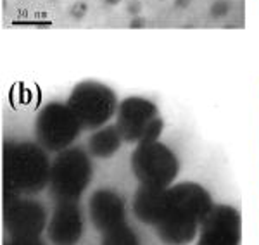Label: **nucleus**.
<instances>
[{
	"instance_id": "423d86ee",
	"label": "nucleus",
	"mask_w": 259,
	"mask_h": 245,
	"mask_svg": "<svg viewBox=\"0 0 259 245\" xmlns=\"http://www.w3.org/2000/svg\"><path fill=\"white\" fill-rule=\"evenodd\" d=\"M80 122L68 106L50 104L42 111L37 120V135L43 142L45 147L52 150H59L66 147L76 136Z\"/></svg>"
},
{
	"instance_id": "1a4fd4ad",
	"label": "nucleus",
	"mask_w": 259,
	"mask_h": 245,
	"mask_svg": "<svg viewBox=\"0 0 259 245\" xmlns=\"http://www.w3.org/2000/svg\"><path fill=\"white\" fill-rule=\"evenodd\" d=\"M92 216L95 225L104 233L125 225V204L113 192H99L92 199Z\"/></svg>"
},
{
	"instance_id": "dca6fc26",
	"label": "nucleus",
	"mask_w": 259,
	"mask_h": 245,
	"mask_svg": "<svg viewBox=\"0 0 259 245\" xmlns=\"http://www.w3.org/2000/svg\"><path fill=\"white\" fill-rule=\"evenodd\" d=\"M147 24V19L142 16H136V17H131V21H130V28H133V30H140V28H145Z\"/></svg>"
},
{
	"instance_id": "2eb2a0df",
	"label": "nucleus",
	"mask_w": 259,
	"mask_h": 245,
	"mask_svg": "<svg viewBox=\"0 0 259 245\" xmlns=\"http://www.w3.org/2000/svg\"><path fill=\"white\" fill-rule=\"evenodd\" d=\"M142 9H143V5L140 0H130V2L127 3V12L131 17L142 16Z\"/></svg>"
},
{
	"instance_id": "f03ea898",
	"label": "nucleus",
	"mask_w": 259,
	"mask_h": 245,
	"mask_svg": "<svg viewBox=\"0 0 259 245\" xmlns=\"http://www.w3.org/2000/svg\"><path fill=\"white\" fill-rule=\"evenodd\" d=\"M131 167L142 187L168 188L178 174V159L157 140L143 142L133 152Z\"/></svg>"
},
{
	"instance_id": "a211bd4d",
	"label": "nucleus",
	"mask_w": 259,
	"mask_h": 245,
	"mask_svg": "<svg viewBox=\"0 0 259 245\" xmlns=\"http://www.w3.org/2000/svg\"><path fill=\"white\" fill-rule=\"evenodd\" d=\"M104 3L109 5V7H116V5H120L121 3V0H104Z\"/></svg>"
},
{
	"instance_id": "ddd939ff",
	"label": "nucleus",
	"mask_w": 259,
	"mask_h": 245,
	"mask_svg": "<svg viewBox=\"0 0 259 245\" xmlns=\"http://www.w3.org/2000/svg\"><path fill=\"white\" fill-rule=\"evenodd\" d=\"M232 10V3L230 0H215L209 7V12L215 19H223L228 16V12Z\"/></svg>"
},
{
	"instance_id": "9d476101",
	"label": "nucleus",
	"mask_w": 259,
	"mask_h": 245,
	"mask_svg": "<svg viewBox=\"0 0 259 245\" xmlns=\"http://www.w3.org/2000/svg\"><path fill=\"white\" fill-rule=\"evenodd\" d=\"M164 202V188H152V187H142L135 195L133 201V211L136 218L142 223L156 226L157 219L163 211Z\"/></svg>"
},
{
	"instance_id": "f257e3e1",
	"label": "nucleus",
	"mask_w": 259,
	"mask_h": 245,
	"mask_svg": "<svg viewBox=\"0 0 259 245\" xmlns=\"http://www.w3.org/2000/svg\"><path fill=\"white\" fill-rule=\"evenodd\" d=\"M213 205L209 194L197 183L164 188L163 211L156 223L159 239L166 245L190 244Z\"/></svg>"
},
{
	"instance_id": "9b49d317",
	"label": "nucleus",
	"mask_w": 259,
	"mask_h": 245,
	"mask_svg": "<svg viewBox=\"0 0 259 245\" xmlns=\"http://www.w3.org/2000/svg\"><path fill=\"white\" fill-rule=\"evenodd\" d=\"M121 138H123V136H121L118 126H109V128H104L100 129L99 133H95V135L90 138L88 145H90V150H92L95 156L107 157L118 150Z\"/></svg>"
},
{
	"instance_id": "39448f33",
	"label": "nucleus",
	"mask_w": 259,
	"mask_h": 245,
	"mask_svg": "<svg viewBox=\"0 0 259 245\" xmlns=\"http://www.w3.org/2000/svg\"><path fill=\"white\" fill-rule=\"evenodd\" d=\"M240 214L232 205L216 204L199 228L197 245H240Z\"/></svg>"
},
{
	"instance_id": "4468645a",
	"label": "nucleus",
	"mask_w": 259,
	"mask_h": 245,
	"mask_svg": "<svg viewBox=\"0 0 259 245\" xmlns=\"http://www.w3.org/2000/svg\"><path fill=\"white\" fill-rule=\"evenodd\" d=\"M86 10H88V5H86V2H83V0H78V2L73 3L71 9H69V16H71L75 21H80V19H83V17L86 16Z\"/></svg>"
},
{
	"instance_id": "20e7f679",
	"label": "nucleus",
	"mask_w": 259,
	"mask_h": 245,
	"mask_svg": "<svg viewBox=\"0 0 259 245\" xmlns=\"http://www.w3.org/2000/svg\"><path fill=\"white\" fill-rule=\"evenodd\" d=\"M118 129L128 142H156L163 129V121L150 100L130 97L120 106Z\"/></svg>"
},
{
	"instance_id": "f3484780",
	"label": "nucleus",
	"mask_w": 259,
	"mask_h": 245,
	"mask_svg": "<svg viewBox=\"0 0 259 245\" xmlns=\"http://www.w3.org/2000/svg\"><path fill=\"white\" fill-rule=\"evenodd\" d=\"M192 3V0H173V5L176 7V9H188Z\"/></svg>"
},
{
	"instance_id": "0eeeda50",
	"label": "nucleus",
	"mask_w": 259,
	"mask_h": 245,
	"mask_svg": "<svg viewBox=\"0 0 259 245\" xmlns=\"http://www.w3.org/2000/svg\"><path fill=\"white\" fill-rule=\"evenodd\" d=\"M5 166L14 171L10 180L21 188H30L31 185L40 187L45 178V157L31 143L10 147V163H5Z\"/></svg>"
},
{
	"instance_id": "f8f14e48",
	"label": "nucleus",
	"mask_w": 259,
	"mask_h": 245,
	"mask_svg": "<svg viewBox=\"0 0 259 245\" xmlns=\"http://www.w3.org/2000/svg\"><path fill=\"white\" fill-rule=\"evenodd\" d=\"M104 245H138V239L127 225H123L120 228L113 230V232L106 233Z\"/></svg>"
},
{
	"instance_id": "6e6552de",
	"label": "nucleus",
	"mask_w": 259,
	"mask_h": 245,
	"mask_svg": "<svg viewBox=\"0 0 259 245\" xmlns=\"http://www.w3.org/2000/svg\"><path fill=\"white\" fill-rule=\"evenodd\" d=\"M86 159L78 152L64 154L57 159V164L54 167V183L59 194L64 197L82 194V188L86 183Z\"/></svg>"
},
{
	"instance_id": "7ed1b4c3",
	"label": "nucleus",
	"mask_w": 259,
	"mask_h": 245,
	"mask_svg": "<svg viewBox=\"0 0 259 245\" xmlns=\"http://www.w3.org/2000/svg\"><path fill=\"white\" fill-rule=\"evenodd\" d=\"M68 107L83 128H99L116 111V95L100 83L86 82L73 90Z\"/></svg>"
}]
</instances>
